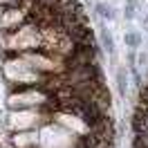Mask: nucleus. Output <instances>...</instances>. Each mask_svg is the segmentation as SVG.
Segmentation results:
<instances>
[{
    "mask_svg": "<svg viewBox=\"0 0 148 148\" xmlns=\"http://www.w3.org/2000/svg\"><path fill=\"white\" fill-rule=\"evenodd\" d=\"M103 43H106V49H108V52L114 49V47H112V38H110V34H108V29H103Z\"/></svg>",
    "mask_w": 148,
    "mask_h": 148,
    "instance_id": "f257e3e1",
    "label": "nucleus"
},
{
    "mask_svg": "<svg viewBox=\"0 0 148 148\" xmlns=\"http://www.w3.org/2000/svg\"><path fill=\"white\" fill-rule=\"evenodd\" d=\"M126 40H128V45H130V47H135V45L139 43V38L135 36V34H128V36H126Z\"/></svg>",
    "mask_w": 148,
    "mask_h": 148,
    "instance_id": "f03ea898",
    "label": "nucleus"
}]
</instances>
